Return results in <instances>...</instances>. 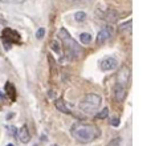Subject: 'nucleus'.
<instances>
[{"instance_id":"obj_1","label":"nucleus","mask_w":151,"mask_h":146,"mask_svg":"<svg viewBox=\"0 0 151 146\" xmlns=\"http://www.w3.org/2000/svg\"><path fill=\"white\" fill-rule=\"evenodd\" d=\"M70 133L80 142H90L101 136V132L97 126L86 122H76L72 126Z\"/></svg>"},{"instance_id":"obj_2","label":"nucleus","mask_w":151,"mask_h":146,"mask_svg":"<svg viewBox=\"0 0 151 146\" xmlns=\"http://www.w3.org/2000/svg\"><path fill=\"white\" fill-rule=\"evenodd\" d=\"M58 37H60L61 43H63V45H64L65 55L68 56L69 59H77V57H80L81 53H82L80 45H78L77 43L74 41L73 37H72L70 35H69L64 28L60 29V32H58Z\"/></svg>"},{"instance_id":"obj_3","label":"nucleus","mask_w":151,"mask_h":146,"mask_svg":"<svg viewBox=\"0 0 151 146\" xmlns=\"http://www.w3.org/2000/svg\"><path fill=\"white\" fill-rule=\"evenodd\" d=\"M101 101L102 100L98 94L90 93L80 102L78 106H80V109L82 110L83 113H86V114H91V113H94L99 106H101Z\"/></svg>"},{"instance_id":"obj_4","label":"nucleus","mask_w":151,"mask_h":146,"mask_svg":"<svg viewBox=\"0 0 151 146\" xmlns=\"http://www.w3.org/2000/svg\"><path fill=\"white\" fill-rule=\"evenodd\" d=\"M118 65V61L115 57H111V56H109V57H105L101 60V63H99V66H101L102 71H111V69L117 68Z\"/></svg>"},{"instance_id":"obj_5","label":"nucleus","mask_w":151,"mask_h":146,"mask_svg":"<svg viewBox=\"0 0 151 146\" xmlns=\"http://www.w3.org/2000/svg\"><path fill=\"white\" fill-rule=\"evenodd\" d=\"M129 80H130V69L123 66L117 74V84H121V85L126 86L129 82Z\"/></svg>"},{"instance_id":"obj_6","label":"nucleus","mask_w":151,"mask_h":146,"mask_svg":"<svg viewBox=\"0 0 151 146\" xmlns=\"http://www.w3.org/2000/svg\"><path fill=\"white\" fill-rule=\"evenodd\" d=\"M111 33H113V28H111V27H109V25L104 27V28L99 31L98 36H97V43H98V44L105 43L110 36H111Z\"/></svg>"},{"instance_id":"obj_7","label":"nucleus","mask_w":151,"mask_h":146,"mask_svg":"<svg viewBox=\"0 0 151 146\" xmlns=\"http://www.w3.org/2000/svg\"><path fill=\"white\" fill-rule=\"evenodd\" d=\"M113 94H114V98L117 100L118 102H122L123 98H125V96H126L125 86L121 85V84H115L114 88H113Z\"/></svg>"},{"instance_id":"obj_8","label":"nucleus","mask_w":151,"mask_h":146,"mask_svg":"<svg viewBox=\"0 0 151 146\" xmlns=\"http://www.w3.org/2000/svg\"><path fill=\"white\" fill-rule=\"evenodd\" d=\"M3 39H4L5 44H9V43H12L13 40H16V39L19 40V35L16 33L15 31H11V29H4V32H3Z\"/></svg>"},{"instance_id":"obj_9","label":"nucleus","mask_w":151,"mask_h":146,"mask_svg":"<svg viewBox=\"0 0 151 146\" xmlns=\"http://www.w3.org/2000/svg\"><path fill=\"white\" fill-rule=\"evenodd\" d=\"M17 136H19V139H20L23 144H27V142H29V139H31V134H29L27 126H23V128L19 129Z\"/></svg>"},{"instance_id":"obj_10","label":"nucleus","mask_w":151,"mask_h":146,"mask_svg":"<svg viewBox=\"0 0 151 146\" xmlns=\"http://www.w3.org/2000/svg\"><path fill=\"white\" fill-rule=\"evenodd\" d=\"M56 108H57L60 112H63V113H66V114H69L70 113V110L66 108V105H65V102H64V100L63 98H58V100H56Z\"/></svg>"},{"instance_id":"obj_11","label":"nucleus","mask_w":151,"mask_h":146,"mask_svg":"<svg viewBox=\"0 0 151 146\" xmlns=\"http://www.w3.org/2000/svg\"><path fill=\"white\" fill-rule=\"evenodd\" d=\"M80 40H81L82 44H90V41H91L90 33H81L80 35Z\"/></svg>"},{"instance_id":"obj_12","label":"nucleus","mask_w":151,"mask_h":146,"mask_svg":"<svg viewBox=\"0 0 151 146\" xmlns=\"http://www.w3.org/2000/svg\"><path fill=\"white\" fill-rule=\"evenodd\" d=\"M5 90L8 92V94H9L11 98L15 100V97H16V92H15V88H13L12 84H7V86H5Z\"/></svg>"},{"instance_id":"obj_13","label":"nucleus","mask_w":151,"mask_h":146,"mask_svg":"<svg viewBox=\"0 0 151 146\" xmlns=\"http://www.w3.org/2000/svg\"><path fill=\"white\" fill-rule=\"evenodd\" d=\"M74 19H76V21H78V23H82V21H85V19H86V13L85 12H76Z\"/></svg>"},{"instance_id":"obj_14","label":"nucleus","mask_w":151,"mask_h":146,"mask_svg":"<svg viewBox=\"0 0 151 146\" xmlns=\"http://www.w3.org/2000/svg\"><path fill=\"white\" fill-rule=\"evenodd\" d=\"M131 27H133V23H131V21H126L125 24H122V25H121V31H126L127 33H130V32H131Z\"/></svg>"},{"instance_id":"obj_15","label":"nucleus","mask_w":151,"mask_h":146,"mask_svg":"<svg viewBox=\"0 0 151 146\" xmlns=\"http://www.w3.org/2000/svg\"><path fill=\"white\" fill-rule=\"evenodd\" d=\"M107 114H109V109H107V108H104L102 112H99L96 114V118H99V120H101V118H106Z\"/></svg>"},{"instance_id":"obj_16","label":"nucleus","mask_w":151,"mask_h":146,"mask_svg":"<svg viewBox=\"0 0 151 146\" xmlns=\"http://www.w3.org/2000/svg\"><path fill=\"white\" fill-rule=\"evenodd\" d=\"M107 20L109 21L117 20V13H115V11H109V13H107Z\"/></svg>"},{"instance_id":"obj_17","label":"nucleus","mask_w":151,"mask_h":146,"mask_svg":"<svg viewBox=\"0 0 151 146\" xmlns=\"http://www.w3.org/2000/svg\"><path fill=\"white\" fill-rule=\"evenodd\" d=\"M58 44V43L57 41H52V44H50V47H52V49L53 51H56V52H57V53H60V45H57Z\"/></svg>"},{"instance_id":"obj_18","label":"nucleus","mask_w":151,"mask_h":146,"mask_svg":"<svg viewBox=\"0 0 151 146\" xmlns=\"http://www.w3.org/2000/svg\"><path fill=\"white\" fill-rule=\"evenodd\" d=\"M44 33H45V29L44 28H40L39 31L36 32V37H37V39H42V37H44Z\"/></svg>"},{"instance_id":"obj_19","label":"nucleus","mask_w":151,"mask_h":146,"mask_svg":"<svg viewBox=\"0 0 151 146\" xmlns=\"http://www.w3.org/2000/svg\"><path fill=\"white\" fill-rule=\"evenodd\" d=\"M68 1L76 3V4H88V3L91 1V0H68Z\"/></svg>"},{"instance_id":"obj_20","label":"nucleus","mask_w":151,"mask_h":146,"mask_svg":"<svg viewBox=\"0 0 151 146\" xmlns=\"http://www.w3.org/2000/svg\"><path fill=\"white\" fill-rule=\"evenodd\" d=\"M111 125L113 126H118V125H119V120H118V118H113V120H111Z\"/></svg>"},{"instance_id":"obj_21","label":"nucleus","mask_w":151,"mask_h":146,"mask_svg":"<svg viewBox=\"0 0 151 146\" xmlns=\"http://www.w3.org/2000/svg\"><path fill=\"white\" fill-rule=\"evenodd\" d=\"M9 133L13 134V136H16V130H15V128H13V126H12V128H9Z\"/></svg>"},{"instance_id":"obj_22","label":"nucleus","mask_w":151,"mask_h":146,"mask_svg":"<svg viewBox=\"0 0 151 146\" xmlns=\"http://www.w3.org/2000/svg\"><path fill=\"white\" fill-rule=\"evenodd\" d=\"M12 3H23V1H25V0H11Z\"/></svg>"},{"instance_id":"obj_23","label":"nucleus","mask_w":151,"mask_h":146,"mask_svg":"<svg viewBox=\"0 0 151 146\" xmlns=\"http://www.w3.org/2000/svg\"><path fill=\"white\" fill-rule=\"evenodd\" d=\"M7 146H15V145H12V144H8Z\"/></svg>"},{"instance_id":"obj_24","label":"nucleus","mask_w":151,"mask_h":146,"mask_svg":"<svg viewBox=\"0 0 151 146\" xmlns=\"http://www.w3.org/2000/svg\"><path fill=\"white\" fill-rule=\"evenodd\" d=\"M53 146H57V145H53Z\"/></svg>"},{"instance_id":"obj_25","label":"nucleus","mask_w":151,"mask_h":146,"mask_svg":"<svg viewBox=\"0 0 151 146\" xmlns=\"http://www.w3.org/2000/svg\"><path fill=\"white\" fill-rule=\"evenodd\" d=\"M0 53H1V51H0Z\"/></svg>"}]
</instances>
